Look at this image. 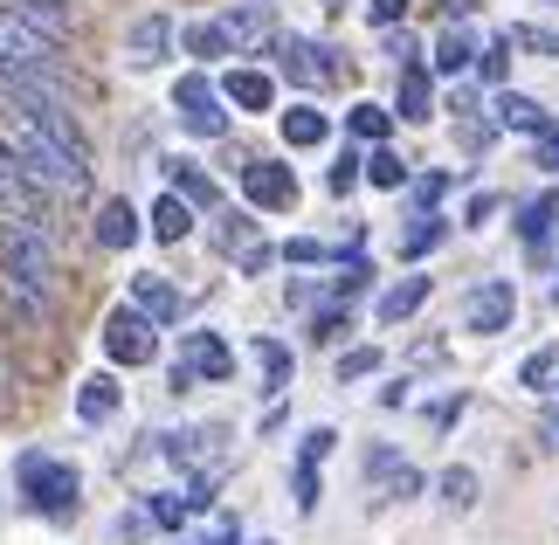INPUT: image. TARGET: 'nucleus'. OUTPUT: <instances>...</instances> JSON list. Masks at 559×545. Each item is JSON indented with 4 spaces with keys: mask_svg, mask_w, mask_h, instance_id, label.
<instances>
[{
    "mask_svg": "<svg viewBox=\"0 0 559 545\" xmlns=\"http://www.w3.org/2000/svg\"><path fill=\"white\" fill-rule=\"evenodd\" d=\"M0 139L14 145L21 173H28V180H35L41 193H83V180H91V166H83V159H70V152H62L49 132H35V125L21 118V111H14L8 125H0Z\"/></svg>",
    "mask_w": 559,
    "mask_h": 545,
    "instance_id": "f257e3e1",
    "label": "nucleus"
},
{
    "mask_svg": "<svg viewBox=\"0 0 559 545\" xmlns=\"http://www.w3.org/2000/svg\"><path fill=\"white\" fill-rule=\"evenodd\" d=\"M14 484H21V497H28V511H49L56 525H62V518H76V490H83V476H76L70 463H56V455L28 449V455L14 463Z\"/></svg>",
    "mask_w": 559,
    "mask_h": 545,
    "instance_id": "f03ea898",
    "label": "nucleus"
},
{
    "mask_svg": "<svg viewBox=\"0 0 559 545\" xmlns=\"http://www.w3.org/2000/svg\"><path fill=\"white\" fill-rule=\"evenodd\" d=\"M0 270L28 276V283L49 291V283H56V242H49V228H41V222H0Z\"/></svg>",
    "mask_w": 559,
    "mask_h": 545,
    "instance_id": "7ed1b4c3",
    "label": "nucleus"
},
{
    "mask_svg": "<svg viewBox=\"0 0 559 545\" xmlns=\"http://www.w3.org/2000/svg\"><path fill=\"white\" fill-rule=\"evenodd\" d=\"M35 70H56V42L28 28L21 14L0 8V83H14V76H35Z\"/></svg>",
    "mask_w": 559,
    "mask_h": 545,
    "instance_id": "20e7f679",
    "label": "nucleus"
},
{
    "mask_svg": "<svg viewBox=\"0 0 559 545\" xmlns=\"http://www.w3.org/2000/svg\"><path fill=\"white\" fill-rule=\"evenodd\" d=\"M174 104H180V125H187V132L193 139H222L228 132V111H222V83H214L207 70H187L180 83H174Z\"/></svg>",
    "mask_w": 559,
    "mask_h": 545,
    "instance_id": "39448f33",
    "label": "nucleus"
},
{
    "mask_svg": "<svg viewBox=\"0 0 559 545\" xmlns=\"http://www.w3.org/2000/svg\"><path fill=\"white\" fill-rule=\"evenodd\" d=\"M104 353H111V366H153L159 353V324L139 311V304H124V311L104 318Z\"/></svg>",
    "mask_w": 559,
    "mask_h": 545,
    "instance_id": "423d86ee",
    "label": "nucleus"
},
{
    "mask_svg": "<svg viewBox=\"0 0 559 545\" xmlns=\"http://www.w3.org/2000/svg\"><path fill=\"white\" fill-rule=\"evenodd\" d=\"M41 201H49V193H41L28 173H21V159H14V145L0 139V222H35L41 214Z\"/></svg>",
    "mask_w": 559,
    "mask_h": 545,
    "instance_id": "0eeeda50",
    "label": "nucleus"
},
{
    "mask_svg": "<svg viewBox=\"0 0 559 545\" xmlns=\"http://www.w3.org/2000/svg\"><path fill=\"white\" fill-rule=\"evenodd\" d=\"M242 193H249L255 208L284 214V208H297V173H290L284 159H249V166H242Z\"/></svg>",
    "mask_w": 559,
    "mask_h": 545,
    "instance_id": "6e6552de",
    "label": "nucleus"
},
{
    "mask_svg": "<svg viewBox=\"0 0 559 545\" xmlns=\"http://www.w3.org/2000/svg\"><path fill=\"white\" fill-rule=\"evenodd\" d=\"M511 311H519V291H511L504 276H490V283H477V291H469V304H463V324L469 332H504L511 324Z\"/></svg>",
    "mask_w": 559,
    "mask_h": 545,
    "instance_id": "1a4fd4ad",
    "label": "nucleus"
},
{
    "mask_svg": "<svg viewBox=\"0 0 559 545\" xmlns=\"http://www.w3.org/2000/svg\"><path fill=\"white\" fill-rule=\"evenodd\" d=\"M276 62H284V76H290V83H318V91H325V83L338 76L332 49H311V42H297V35L276 42Z\"/></svg>",
    "mask_w": 559,
    "mask_h": 545,
    "instance_id": "9d476101",
    "label": "nucleus"
},
{
    "mask_svg": "<svg viewBox=\"0 0 559 545\" xmlns=\"http://www.w3.org/2000/svg\"><path fill=\"white\" fill-rule=\"evenodd\" d=\"M124 56H132V62H166V56H174V21H166V14H139L132 28H124Z\"/></svg>",
    "mask_w": 559,
    "mask_h": 545,
    "instance_id": "9b49d317",
    "label": "nucleus"
},
{
    "mask_svg": "<svg viewBox=\"0 0 559 545\" xmlns=\"http://www.w3.org/2000/svg\"><path fill=\"white\" fill-rule=\"evenodd\" d=\"M91 235H97V249H132L139 242V208L132 201H97V222H91Z\"/></svg>",
    "mask_w": 559,
    "mask_h": 545,
    "instance_id": "f8f14e48",
    "label": "nucleus"
},
{
    "mask_svg": "<svg viewBox=\"0 0 559 545\" xmlns=\"http://www.w3.org/2000/svg\"><path fill=\"white\" fill-rule=\"evenodd\" d=\"M222 97L235 104V111H276V76L270 70H228Z\"/></svg>",
    "mask_w": 559,
    "mask_h": 545,
    "instance_id": "ddd939ff",
    "label": "nucleus"
},
{
    "mask_svg": "<svg viewBox=\"0 0 559 545\" xmlns=\"http://www.w3.org/2000/svg\"><path fill=\"white\" fill-rule=\"evenodd\" d=\"M187 366H193V380H228L235 374V353H228L222 332H193L187 339Z\"/></svg>",
    "mask_w": 559,
    "mask_h": 545,
    "instance_id": "4468645a",
    "label": "nucleus"
},
{
    "mask_svg": "<svg viewBox=\"0 0 559 545\" xmlns=\"http://www.w3.org/2000/svg\"><path fill=\"white\" fill-rule=\"evenodd\" d=\"M132 304H139V311L153 318V324H174V318L187 311V297H180L166 276H132Z\"/></svg>",
    "mask_w": 559,
    "mask_h": 545,
    "instance_id": "2eb2a0df",
    "label": "nucleus"
},
{
    "mask_svg": "<svg viewBox=\"0 0 559 545\" xmlns=\"http://www.w3.org/2000/svg\"><path fill=\"white\" fill-rule=\"evenodd\" d=\"M166 173H174V193H180L187 208H201V214H222V187H214L201 166H187V159H166Z\"/></svg>",
    "mask_w": 559,
    "mask_h": 545,
    "instance_id": "dca6fc26",
    "label": "nucleus"
},
{
    "mask_svg": "<svg viewBox=\"0 0 559 545\" xmlns=\"http://www.w3.org/2000/svg\"><path fill=\"white\" fill-rule=\"evenodd\" d=\"M498 125H504V132H525V139L552 132L546 104H539V97H519V91H504V97H498Z\"/></svg>",
    "mask_w": 559,
    "mask_h": 545,
    "instance_id": "f3484780",
    "label": "nucleus"
},
{
    "mask_svg": "<svg viewBox=\"0 0 559 545\" xmlns=\"http://www.w3.org/2000/svg\"><path fill=\"white\" fill-rule=\"evenodd\" d=\"M401 111L394 118H407V125H428V111H436V83H428V70H421V62H407V70H401Z\"/></svg>",
    "mask_w": 559,
    "mask_h": 545,
    "instance_id": "a211bd4d",
    "label": "nucleus"
},
{
    "mask_svg": "<svg viewBox=\"0 0 559 545\" xmlns=\"http://www.w3.org/2000/svg\"><path fill=\"white\" fill-rule=\"evenodd\" d=\"M118 401H124V394H118V380H111V374H91V380L76 387V414H83L91 428H97V422H111Z\"/></svg>",
    "mask_w": 559,
    "mask_h": 545,
    "instance_id": "6ab92c4d",
    "label": "nucleus"
},
{
    "mask_svg": "<svg viewBox=\"0 0 559 545\" xmlns=\"http://www.w3.org/2000/svg\"><path fill=\"white\" fill-rule=\"evenodd\" d=\"M249 359H255V374H263L270 394H284V380H290V345H284V339H270V332H255Z\"/></svg>",
    "mask_w": 559,
    "mask_h": 545,
    "instance_id": "aec40b11",
    "label": "nucleus"
},
{
    "mask_svg": "<svg viewBox=\"0 0 559 545\" xmlns=\"http://www.w3.org/2000/svg\"><path fill=\"white\" fill-rule=\"evenodd\" d=\"M552 222H559V193H539V201H525V208H519V235H525V249H532V256H546Z\"/></svg>",
    "mask_w": 559,
    "mask_h": 545,
    "instance_id": "412c9836",
    "label": "nucleus"
},
{
    "mask_svg": "<svg viewBox=\"0 0 559 545\" xmlns=\"http://www.w3.org/2000/svg\"><path fill=\"white\" fill-rule=\"evenodd\" d=\"M332 139V118L318 104H290L284 111V145H325Z\"/></svg>",
    "mask_w": 559,
    "mask_h": 545,
    "instance_id": "4be33fe9",
    "label": "nucleus"
},
{
    "mask_svg": "<svg viewBox=\"0 0 559 545\" xmlns=\"http://www.w3.org/2000/svg\"><path fill=\"white\" fill-rule=\"evenodd\" d=\"M421 304H428V276H401L394 291L380 297V324H407V318L421 311Z\"/></svg>",
    "mask_w": 559,
    "mask_h": 545,
    "instance_id": "5701e85b",
    "label": "nucleus"
},
{
    "mask_svg": "<svg viewBox=\"0 0 559 545\" xmlns=\"http://www.w3.org/2000/svg\"><path fill=\"white\" fill-rule=\"evenodd\" d=\"M187 235H193V208L180 193H159L153 201V242H187Z\"/></svg>",
    "mask_w": 559,
    "mask_h": 545,
    "instance_id": "b1692460",
    "label": "nucleus"
},
{
    "mask_svg": "<svg viewBox=\"0 0 559 545\" xmlns=\"http://www.w3.org/2000/svg\"><path fill=\"white\" fill-rule=\"evenodd\" d=\"M222 28L235 35V49H249V42H263V28H270V8L263 0H235V8L222 14Z\"/></svg>",
    "mask_w": 559,
    "mask_h": 545,
    "instance_id": "393cba45",
    "label": "nucleus"
},
{
    "mask_svg": "<svg viewBox=\"0 0 559 545\" xmlns=\"http://www.w3.org/2000/svg\"><path fill=\"white\" fill-rule=\"evenodd\" d=\"M463 70H477V42H469L463 28H442V42H436V76H463Z\"/></svg>",
    "mask_w": 559,
    "mask_h": 545,
    "instance_id": "a878e982",
    "label": "nucleus"
},
{
    "mask_svg": "<svg viewBox=\"0 0 559 545\" xmlns=\"http://www.w3.org/2000/svg\"><path fill=\"white\" fill-rule=\"evenodd\" d=\"M442 235H449L442 214H421V222H407V228H401V256H407V263H421V256H436V249H442Z\"/></svg>",
    "mask_w": 559,
    "mask_h": 545,
    "instance_id": "bb28decb",
    "label": "nucleus"
},
{
    "mask_svg": "<svg viewBox=\"0 0 559 545\" xmlns=\"http://www.w3.org/2000/svg\"><path fill=\"white\" fill-rule=\"evenodd\" d=\"M180 42H187V56H201V62H214V56H242V49H235V35L222 28V21H193V28H187Z\"/></svg>",
    "mask_w": 559,
    "mask_h": 545,
    "instance_id": "cd10ccee",
    "label": "nucleus"
},
{
    "mask_svg": "<svg viewBox=\"0 0 559 545\" xmlns=\"http://www.w3.org/2000/svg\"><path fill=\"white\" fill-rule=\"evenodd\" d=\"M0 291H8V304H14V311L28 318V324H41V318H49V291H41V283H28V276H8V270H0Z\"/></svg>",
    "mask_w": 559,
    "mask_h": 545,
    "instance_id": "c85d7f7f",
    "label": "nucleus"
},
{
    "mask_svg": "<svg viewBox=\"0 0 559 545\" xmlns=\"http://www.w3.org/2000/svg\"><path fill=\"white\" fill-rule=\"evenodd\" d=\"M346 332H353V311H346V297H332V304H318V311H311V339H318V345H338Z\"/></svg>",
    "mask_w": 559,
    "mask_h": 545,
    "instance_id": "c756f323",
    "label": "nucleus"
},
{
    "mask_svg": "<svg viewBox=\"0 0 559 545\" xmlns=\"http://www.w3.org/2000/svg\"><path fill=\"white\" fill-rule=\"evenodd\" d=\"M436 490H442V505H449V511H469V505H477V470H469V463H449Z\"/></svg>",
    "mask_w": 559,
    "mask_h": 545,
    "instance_id": "7c9ffc66",
    "label": "nucleus"
},
{
    "mask_svg": "<svg viewBox=\"0 0 559 545\" xmlns=\"http://www.w3.org/2000/svg\"><path fill=\"white\" fill-rule=\"evenodd\" d=\"M511 49H519V42H484V49H477V83H484V91H504Z\"/></svg>",
    "mask_w": 559,
    "mask_h": 545,
    "instance_id": "2f4dec72",
    "label": "nucleus"
},
{
    "mask_svg": "<svg viewBox=\"0 0 559 545\" xmlns=\"http://www.w3.org/2000/svg\"><path fill=\"white\" fill-rule=\"evenodd\" d=\"M359 145H386V132H394V111H380V104H359V111L346 118Z\"/></svg>",
    "mask_w": 559,
    "mask_h": 545,
    "instance_id": "473e14b6",
    "label": "nucleus"
},
{
    "mask_svg": "<svg viewBox=\"0 0 559 545\" xmlns=\"http://www.w3.org/2000/svg\"><path fill=\"white\" fill-rule=\"evenodd\" d=\"M367 180L373 187H407V159H401V152H386V145H373L367 152Z\"/></svg>",
    "mask_w": 559,
    "mask_h": 545,
    "instance_id": "72a5a7b5",
    "label": "nucleus"
},
{
    "mask_svg": "<svg viewBox=\"0 0 559 545\" xmlns=\"http://www.w3.org/2000/svg\"><path fill=\"white\" fill-rule=\"evenodd\" d=\"M145 511H153V525H159V532H180L193 505H187V497H174V490H153V497H145Z\"/></svg>",
    "mask_w": 559,
    "mask_h": 545,
    "instance_id": "f704fd0d",
    "label": "nucleus"
},
{
    "mask_svg": "<svg viewBox=\"0 0 559 545\" xmlns=\"http://www.w3.org/2000/svg\"><path fill=\"white\" fill-rule=\"evenodd\" d=\"M407 187H415V208H421V214H436L456 180H449V173H421V180H407Z\"/></svg>",
    "mask_w": 559,
    "mask_h": 545,
    "instance_id": "c9c22d12",
    "label": "nucleus"
},
{
    "mask_svg": "<svg viewBox=\"0 0 559 545\" xmlns=\"http://www.w3.org/2000/svg\"><path fill=\"white\" fill-rule=\"evenodd\" d=\"M380 374V345H353V353H338V380H367Z\"/></svg>",
    "mask_w": 559,
    "mask_h": 545,
    "instance_id": "e433bc0d",
    "label": "nucleus"
},
{
    "mask_svg": "<svg viewBox=\"0 0 559 545\" xmlns=\"http://www.w3.org/2000/svg\"><path fill=\"white\" fill-rule=\"evenodd\" d=\"M242 235H249V214H214V249H235V256H242L249 249Z\"/></svg>",
    "mask_w": 559,
    "mask_h": 545,
    "instance_id": "4c0bfd02",
    "label": "nucleus"
},
{
    "mask_svg": "<svg viewBox=\"0 0 559 545\" xmlns=\"http://www.w3.org/2000/svg\"><path fill=\"white\" fill-rule=\"evenodd\" d=\"M284 263H332V249L318 242V235H290V242H284Z\"/></svg>",
    "mask_w": 559,
    "mask_h": 545,
    "instance_id": "58836bf2",
    "label": "nucleus"
},
{
    "mask_svg": "<svg viewBox=\"0 0 559 545\" xmlns=\"http://www.w3.org/2000/svg\"><path fill=\"white\" fill-rule=\"evenodd\" d=\"M552 366H559V353H552V345H539V353L519 366V380H525V387H546V380H552Z\"/></svg>",
    "mask_w": 559,
    "mask_h": 545,
    "instance_id": "ea45409f",
    "label": "nucleus"
},
{
    "mask_svg": "<svg viewBox=\"0 0 559 545\" xmlns=\"http://www.w3.org/2000/svg\"><path fill=\"white\" fill-rule=\"evenodd\" d=\"M318 497H325V490H318V463H297V511H318Z\"/></svg>",
    "mask_w": 559,
    "mask_h": 545,
    "instance_id": "a19ab883",
    "label": "nucleus"
},
{
    "mask_svg": "<svg viewBox=\"0 0 559 545\" xmlns=\"http://www.w3.org/2000/svg\"><path fill=\"white\" fill-rule=\"evenodd\" d=\"M511 42H519V49H532V56H559V28H519Z\"/></svg>",
    "mask_w": 559,
    "mask_h": 545,
    "instance_id": "79ce46f5",
    "label": "nucleus"
},
{
    "mask_svg": "<svg viewBox=\"0 0 559 545\" xmlns=\"http://www.w3.org/2000/svg\"><path fill=\"white\" fill-rule=\"evenodd\" d=\"M532 166L559 173V125H552V132H539V139H532Z\"/></svg>",
    "mask_w": 559,
    "mask_h": 545,
    "instance_id": "37998d69",
    "label": "nucleus"
},
{
    "mask_svg": "<svg viewBox=\"0 0 559 545\" xmlns=\"http://www.w3.org/2000/svg\"><path fill=\"white\" fill-rule=\"evenodd\" d=\"M367 276H373V270H367V263L353 256V263L338 270V283H332V297H353V291H367Z\"/></svg>",
    "mask_w": 559,
    "mask_h": 545,
    "instance_id": "c03bdc74",
    "label": "nucleus"
},
{
    "mask_svg": "<svg viewBox=\"0 0 559 545\" xmlns=\"http://www.w3.org/2000/svg\"><path fill=\"white\" fill-rule=\"evenodd\" d=\"M421 484H428L421 470H394V476H386V497H394V505H401V497H421Z\"/></svg>",
    "mask_w": 559,
    "mask_h": 545,
    "instance_id": "a18cd8bd",
    "label": "nucleus"
},
{
    "mask_svg": "<svg viewBox=\"0 0 559 545\" xmlns=\"http://www.w3.org/2000/svg\"><path fill=\"white\" fill-rule=\"evenodd\" d=\"M498 132H504V125H463V152H490V145H498Z\"/></svg>",
    "mask_w": 559,
    "mask_h": 545,
    "instance_id": "49530a36",
    "label": "nucleus"
},
{
    "mask_svg": "<svg viewBox=\"0 0 559 545\" xmlns=\"http://www.w3.org/2000/svg\"><path fill=\"white\" fill-rule=\"evenodd\" d=\"M332 449H338V428H311L305 435V463H325Z\"/></svg>",
    "mask_w": 559,
    "mask_h": 545,
    "instance_id": "de8ad7c7",
    "label": "nucleus"
},
{
    "mask_svg": "<svg viewBox=\"0 0 559 545\" xmlns=\"http://www.w3.org/2000/svg\"><path fill=\"white\" fill-rule=\"evenodd\" d=\"M235 263H242V276H263V270L276 263V249H270V242H249L242 256H235Z\"/></svg>",
    "mask_w": 559,
    "mask_h": 545,
    "instance_id": "09e8293b",
    "label": "nucleus"
},
{
    "mask_svg": "<svg viewBox=\"0 0 559 545\" xmlns=\"http://www.w3.org/2000/svg\"><path fill=\"white\" fill-rule=\"evenodd\" d=\"M401 14H407V0H367V21H373V28H394Z\"/></svg>",
    "mask_w": 559,
    "mask_h": 545,
    "instance_id": "8fccbe9b",
    "label": "nucleus"
},
{
    "mask_svg": "<svg viewBox=\"0 0 559 545\" xmlns=\"http://www.w3.org/2000/svg\"><path fill=\"white\" fill-rule=\"evenodd\" d=\"M394 470H401V455H394V449H373V455H367V484H386Z\"/></svg>",
    "mask_w": 559,
    "mask_h": 545,
    "instance_id": "3c124183",
    "label": "nucleus"
},
{
    "mask_svg": "<svg viewBox=\"0 0 559 545\" xmlns=\"http://www.w3.org/2000/svg\"><path fill=\"white\" fill-rule=\"evenodd\" d=\"M490 214H498V193H469V208H463V222H469V228H484V222H490Z\"/></svg>",
    "mask_w": 559,
    "mask_h": 545,
    "instance_id": "603ef678",
    "label": "nucleus"
},
{
    "mask_svg": "<svg viewBox=\"0 0 559 545\" xmlns=\"http://www.w3.org/2000/svg\"><path fill=\"white\" fill-rule=\"evenodd\" d=\"M201 545H242V538H235V525H228V518H222V525H214V532H207Z\"/></svg>",
    "mask_w": 559,
    "mask_h": 545,
    "instance_id": "864d4df0",
    "label": "nucleus"
},
{
    "mask_svg": "<svg viewBox=\"0 0 559 545\" xmlns=\"http://www.w3.org/2000/svg\"><path fill=\"white\" fill-rule=\"evenodd\" d=\"M552 435H559V407H552Z\"/></svg>",
    "mask_w": 559,
    "mask_h": 545,
    "instance_id": "5fc2aeb1",
    "label": "nucleus"
},
{
    "mask_svg": "<svg viewBox=\"0 0 559 545\" xmlns=\"http://www.w3.org/2000/svg\"><path fill=\"white\" fill-rule=\"evenodd\" d=\"M263 545H270V538H263Z\"/></svg>",
    "mask_w": 559,
    "mask_h": 545,
    "instance_id": "6e6d98bb",
    "label": "nucleus"
}]
</instances>
